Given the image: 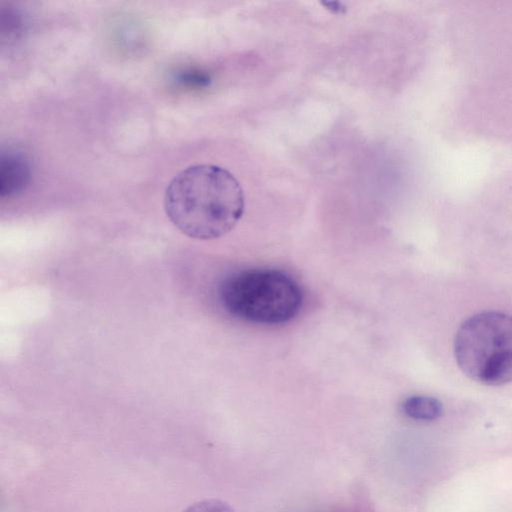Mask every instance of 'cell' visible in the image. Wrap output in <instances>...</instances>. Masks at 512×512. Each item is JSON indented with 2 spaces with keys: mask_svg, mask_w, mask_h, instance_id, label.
<instances>
[{
  "mask_svg": "<svg viewBox=\"0 0 512 512\" xmlns=\"http://www.w3.org/2000/svg\"><path fill=\"white\" fill-rule=\"evenodd\" d=\"M245 197L239 181L223 167L192 165L176 174L164 195V209L184 235L213 240L228 234L239 222Z\"/></svg>",
  "mask_w": 512,
  "mask_h": 512,
  "instance_id": "obj_1",
  "label": "cell"
},
{
  "mask_svg": "<svg viewBox=\"0 0 512 512\" xmlns=\"http://www.w3.org/2000/svg\"><path fill=\"white\" fill-rule=\"evenodd\" d=\"M225 310L241 320L263 324H282L300 311L303 293L298 283L275 269H249L232 274L220 288Z\"/></svg>",
  "mask_w": 512,
  "mask_h": 512,
  "instance_id": "obj_2",
  "label": "cell"
},
{
  "mask_svg": "<svg viewBox=\"0 0 512 512\" xmlns=\"http://www.w3.org/2000/svg\"><path fill=\"white\" fill-rule=\"evenodd\" d=\"M460 370L489 386L512 382V316L486 311L466 319L454 339Z\"/></svg>",
  "mask_w": 512,
  "mask_h": 512,
  "instance_id": "obj_3",
  "label": "cell"
},
{
  "mask_svg": "<svg viewBox=\"0 0 512 512\" xmlns=\"http://www.w3.org/2000/svg\"><path fill=\"white\" fill-rule=\"evenodd\" d=\"M31 177L28 160L19 152L2 153L0 159V194L13 196L25 189Z\"/></svg>",
  "mask_w": 512,
  "mask_h": 512,
  "instance_id": "obj_4",
  "label": "cell"
},
{
  "mask_svg": "<svg viewBox=\"0 0 512 512\" xmlns=\"http://www.w3.org/2000/svg\"><path fill=\"white\" fill-rule=\"evenodd\" d=\"M402 411L409 418L432 421L441 416L443 408L441 402L434 397L415 395L404 400Z\"/></svg>",
  "mask_w": 512,
  "mask_h": 512,
  "instance_id": "obj_5",
  "label": "cell"
},
{
  "mask_svg": "<svg viewBox=\"0 0 512 512\" xmlns=\"http://www.w3.org/2000/svg\"><path fill=\"white\" fill-rule=\"evenodd\" d=\"M183 512H235L226 502L219 499L198 501L187 507Z\"/></svg>",
  "mask_w": 512,
  "mask_h": 512,
  "instance_id": "obj_6",
  "label": "cell"
}]
</instances>
